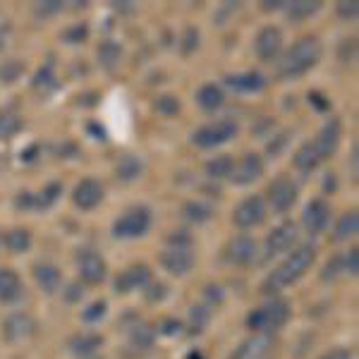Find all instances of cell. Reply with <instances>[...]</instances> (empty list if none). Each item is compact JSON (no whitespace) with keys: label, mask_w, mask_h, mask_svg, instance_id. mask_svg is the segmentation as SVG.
<instances>
[{"label":"cell","mask_w":359,"mask_h":359,"mask_svg":"<svg viewBox=\"0 0 359 359\" xmlns=\"http://www.w3.org/2000/svg\"><path fill=\"white\" fill-rule=\"evenodd\" d=\"M77 297H82V290H79V285H69L67 299H77Z\"/></svg>","instance_id":"681fc988"},{"label":"cell","mask_w":359,"mask_h":359,"mask_svg":"<svg viewBox=\"0 0 359 359\" xmlns=\"http://www.w3.org/2000/svg\"><path fill=\"white\" fill-rule=\"evenodd\" d=\"M340 137H343V130H340V123L338 120H331V123H326L321 132H318V137L314 139V149L318 154V158H326V156H331L335 149H338L340 144Z\"/></svg>","instance_id":"5bb4252c"},{"label":"cell","mask_w":359,"mask_h":359,"mask_svg":"<svg viewBox=\"0 0 359 359\" xmlns=\"http://www.w3.org/2000/svg\"><path fill=\"white\" fill-rule=\"evenodd\" d=\"M84 36H86V27L84 25H79V27H74V29H69V32H65V39H67L69 43L82 41Z\"/></svg>","instance_id":"b9f144b4"},{"label":"cell","mask_w":359,"mask_h":359,"mask_svg":"<svg viewBox=\"0 0 359 359\" xmlns=\"http://www.w3.org/2000/svg\"><path fill=\"white\" fill-rule=\"evenodd\" d=\"M196 101H199L201 108H206V111H213V108H218L223 103V91L218 89L216 84H204L199 89V94H196Z\"/></svg>","instance_id":"cb8c5ba5"},{"label":"cell","mask_w":359,"mask_h":359,"mask_svg":"<svg viewBox=\"0 0 359 359\" xmlns=\"http://www.w3.org/2000/svg\"><path fill=\"white\" fill-rule=\"evenodd\" d=\"M228 86H233L237 91H259L264 89V77L259 72H242V74H230Z\"/></svg>","instance_id":"7402d4cb"},{"label":"cell","mask_w":359,"mask_h":359,"mask_svg":"<svg viewBox=\"0 0 359 359\" xmlns=\"http://www.w3.org/2000/svg\"><path fill=\"white\" fill-rule=\"evenodd\" d=\"M271 347H273V338L269 333L254 335L237 347V352L230 359H264L271 352Z\"/></svg>","instance_id":"2e32d148"},{"label":"cell","mask_w":359,"mask_h":359,"mask_svg":"<svg viewBox=\"0 0 359 359\" xmlns=\"http://www.w3.org/2000/svg\"><path fill=\"white\" fill-rule=\"evenodd\" d=\"M101 343L103 340L98 338V335H79V338H74L72 343H69V350L77 352V355H89L96 347H101Z\"/></svg>","instance_id":"f546056e"},{"label":"cell","mask_w":359,"mask_h":359,"mask_svg":"<svg viewBox=\"0 0 359 359\" xmlns=\"http://www.w3.org/2000/svg\"><path fill=\"white\" fill-rule=\"evenodd\" d=\"M103 314H106V302H94L91 306H86V309L82 311V318L84 321H98Z\"/></svg>","instance_id":"d590c367"},{"label":"cell","mask_w":359,"mask_h":359,"mask_svg":"<svg viewBox=\"0 0 359 359\" xmlns=\"http://www.w3.org/2000/svg\"><path fill=\"white\" fill-rule=\"evenodd\" d=\"M262 172H264V161L259 158L257 154H247V156H242L240 163L233 165L230 177H233L237 184H249L257 177H262Z\"/></svg>","instance_id":"9a60e30c"},{"label":"cell","mask_w":359,"mask_h":359,"mask_svg":"<svg viewBox=\"0 0 359 359\" xmlns=\"http://www.w3.org/2000/svg\"><path fill=\"white\" fill-rule=\"evenodd\" d=\"M72 199H74V204H77L79 208H84V211L94 208V206L98 204V201L103 199V187H101V182H96V180H91V177L82 180V182H79L77 187H74Z\"/></svg>","instance_id":"e0dca14e"},{"label":"cell","mask_w":359,"mask_h":359,"mask_svg":"<svg viewBox=\"0 0 359 359\" xmlns=\"http://www.w3.org/2000/svg\"><path fill=\"white\" fill-rule=\"evenodd\" d=\"M151 225V213L147 208H132L125 216H120L113 225L115 237H142Z\"/></svg>","instance_id":"277c9868"},{"label":"cell","mask_w":359,"mask_h":359,"mask_svg":"<svg viewBox=\"0 0 359 359\" xmlns=\"http://www.w3.org/2000/svg\"><path fill=\"white\" fill-rule=\"evenodd\" d=\"M343 271H345V273H352V276H355L357 271H359V252H357V249H350V252L345 254Z\"/></svg>","instance_id":"8d00e7d4"},{"label":"cell","mask_w":359,"mask_h":359,"mask_svg":"<svg viewBox=\"0 0 359 359\" xmlns=\"http://www.w3.org/2000/svg\"><path fill=\"white\" fill-rule=\"evenodd\" d=\"M34 278H36L39 287L48 294H53L57 287H60V271L50 264H39L36 269H34Z\"/></svg>","instance_id":"44dd1931"},{"label":"cell","mask_w":359,"mask_h":359,"mask_svg":"<svg viewBox=\"0 0 359 359\" xmlns=\"http://www.w3.org/2000/svg\"><path fill=\"white\" fill-rule=\"evenodd\" d=\"M357 230H359V216H357V211H347L343 213V218L338 221V225H335V233L333 237L335 240H350L352 235H357Z\"/></svg>","instance_id":"603a6c76"},{"label":"cell","mask_w":359,"mask_h":359,"mask_svg":"<svg viewBox=\"0 0 359 359\" xmlns=\"http://www.w3.org/2000/svg\"><path fill=\"white\" fill-rule=\"evenodd\" d=\"M77 269L82 280L86 283H101L106 278V262L91 249H84V252L77 254Z\"/></svg>","instance_id":"8fae6325"},{"label":"cell","mask_w":359,"mask_h":359,"mask_svg":"<svg viewBox=\"0 0 359 359\" xmlns=\"http://www.w3.org/2000/svg\"><path fill=\"white\" fill-rule=\"evenodd\" d=\"M294 240H297V225L294 223L278 225V228H273V233L269 235V240H266V257H273V254L290 249Z\"/></svg>","instance_id":"7c38bea8"},{"label":"cell","mask_w":359,"mask_h":359,"mask_svg":"<svg viewBox=\"0 0 359 359\" xmlns=\"http://www.w3.org/2000/svg\"><path fill=\"white\" fill-rule=\"evenodd\" d=\"M321 359H350V352H347V350H333V352H328V355H323Z\"/></svg>","instance_id":"7dc6e473"},{"label":"cell","mask_w":359,"mask_h":359,"mask_svg":"<svg viewBox=\"0 0 359 359\" xmlns=\"http://www.w3.org/2000/svg\"><path fill=\"white\" fill-rule=\"evenodd\" d=\"M287 318H290V306H287V302H271L266 306L254 309L247 318V326L252 328V331L269 333V331L280 328Z\"/></svg>","instance_id":"3957f363"},{"label":"cell","mask_w":359,"mask_h":359,"mask_svg":"<svg viewBox=\"0 0 359 359\" xmlns=\"http://www.w3.org/2000/svg\"><path fill=\"white\" fill-rule=\"evenodd\" d=\"M163 333H168V335H172V333H180V323L177 321H165L163 323Z\"/></svg>","instance_id":"c3c4849f"},{"label":"cell","mask_w":359,"mask_h":359,"mask_svg":"<svg viewBox=\"0 0 359 359\" xmlns=\"http://www.w3.org/2000/svg\"><path fill=\"white\" fill-rule=\"evenodd\" d=\"M120 55V50H118V46H113V43H106V46H101V50H98V57H101L106 65H113L115 62V57Z\"/></svg>","instance_id":"f35d334b"},{"label":"cell","mask_w":359,"mask_h":359,"mask_svg":"<svg viewBox=\"0 0 359 359\" xmlns=\"http://www.w3.org/2000/svg\"><path fill=\"white\" fill-rule=\"evenodd\" d=\"M321 8V3H309V0H299V3H292L287 5V15H290L292 22H299V20H306Z\"/></svg>","instance_id":"f1b7e54d"},{"label":"cell","mask_w":359,"mask_h":359,"mask_svg":"<svg viewBox=\"0 0 359 359\" xmlns=\"http://www.w3.org/2000/svg\"><path fill=\"white\" fill-rule=\"evenodd\" d=\"M206 318H208V309L206 306H194L192 309V323L196 328H201L206 323Z\"/></svg>","instance_id":"60d3db41"},{"label":"cell","mask_w":359,"mask_h":359,"mask_svg":"<svg viewBox=\"0 0 359 359\" xmlns=\"http://www.w3.org/2000/svg\"><path fill=\"white\" fill-rule=\"evenodd\" d=\"M269 201L273 206L276 213H285L290 211L292 204L297 201V187L290 177H278L271 182L269 187Z\"/></svg>","instance_id":"8992f818"},{"label":"cell","mask_w":359,"mask_h":359,"mask_svg":"<svg viewBox=\"0 0 359 359\" xmlns=\"http://www.w3.org/2000/svg\"><path fill=\"white\" fill-rule=\"evenodd\" d=\"M182 213H184V218H187V221L204 223V221H208V218H211L213 208L208 206V204H201V201H189V204H184Z\"/></svg>","instance_id":"484cf974"},{"label":"cell","mask_w":359,"mask_h":359,"mask_svg":"<svg viewBox=\"0 0 359 359\" xmlns=\"http://www.w3.org/2000/svg\"><path fill=\"white\" fill-rule=\"evenodd\" d=\"M321 163V158H318L314 144H304V147L297 149V154H294V165L299 168V170H314V168Z\"/></svg>","instance_id":"d4e9b609"},{"label":"cell","mask_w":359,"mask_h":359,"mask_svg":"<svg viewBox=\"0 0 359 359\" xmlns=\"http://www.w3.org/2000/svg\"><path fill=\"white\" fill-rule=\"evenodd\" d=\"M283 46V34L278 27H266L259 32L257 41H254V48H257V55L262 57V60H273L278 55V50H280Z\"/></svg>","instance_id":"4fadbf2b"},{"label":"cell","mask_w":359,"mask_h":359,"mask_svg":"<svg viewBox=\"0 0 359 359\" xmlns=\"http://www.w3.org/2000/svg\"><path fill=\"white\" fill-rule=\"evenodd\" d=\"M225 257H228V262H233L237 266H245L257 257V242L247 235L235 237V240L228 245V249H225Z\"/></svg>","instance_id":"ac0fdd59"},{"label":"cell","mask_w":359,"mask_h":359,"mask_svg":"<svg viewBox=\"0 0 359 359\" xmlns=\"http://www.w3.org/2000/svg\"><path fill=\"white\" fill-rule=\"evenodd\" d=\"M22 120L13 113H3L0 115V139H10L20 132Z\"/></svg>","instance_id":"1f68e13d"},{"label":"cell","mask_w":359,"mask_h":359,"mask_svg":"<svg viewBox=\"0 0 359 359\" xmlns=\"http://www.w3.org/2000/svg\"><path fill=\"white\" fill-rule=\"evenodd\" d=\"M115 172H118L120 180H135L142 172V163H139V158H135V156H125V158H120Z\"/></svg>","instance_id":"4dcf8cb0"},{"label":"cell","mask_w":359,"mask_h":359,"mask_svg":"<svg viewBox=\"0 0 359 359\" xmlns=\"http://www.w3.org/2000/svg\"><path fill=\"white\" fill-rule=\"evenodd\" d=\"M316 259V247L314 245H302L297 247L294 252L290 254V257L285 259L278 269L271 273L269 278H266L264 283V292H278L283 290V287L292 285L294 280H299L306 271H309V266L314 264Z\"/></svg>","instance_id":"6da1fadb"},{"label":"cell","mask_w":359,"mask_h":359,"mask_svg":"<svg viewBox=\"0 0 359 359\" xmlns=\"http://www.w3.org/2000/svg\"><path fill=\"white\" fill-rule=\"evenodd\" d=\"M237 135V125L230 123V120H221L216 125H206L201 130L194 132V144L196 147H218V144H225L228 139H233Z\"/></svg>","instance_id":"5b68a950"},{"label":"cell","mask_w":359,"mask_h":359,"mask_svg":"<svg viewBox=\"0 0 359 359\" xmlns=\"http://www.w3.org/2000/svg\"><path fill=\"white\" fill-rule=\"evenodd\" d=\"M189 359H204L201 355H196V352H192V355H189Z\"/></svg>","instance_id":"f907efd6"},{"label":"cell","mask_w":359,"mask_h":359,"mask_svg":"<svg viewBox=\"0 0 359 359\" xmlns=\"http://www.w3.org/2000/svg\"><path fill=\"white\" fill-rule=\"evenodd\" d=\"M50 79H53V74H50V65H48V67L41 69V72L36 74V79H34V84H36V86H41V84H48Z\"/></svg>","instance_id":"f6af8a7d"},{"label":"cell","mask_w":359,"mask_h":359,"mask_svg":"<svg viewBox=\"0 0 359 359\" xmlns=\"http://www.w3.org/2000/svg\"><path fill=\"white\" fill-rule=\"evenodd\" d=\"M20 72H22L20 62H15V60L5 62V65L0 67V82H15V79L20 77Z\"/></svg>","instance_id":"e575fe53"},{"label":"cell","mask_w":359,"mask_h":359,"mask_svg":"<svg viewBox=\"0 0 359 359\" xmlns=\"http://www.w3.org/2000/svg\"><path fill=\"white\" fill-rule=\"evenodd\" d=\"M328 221H331V208L323 199H311L309 204L304 208V216H302V223L304 228L309 230L311 235H318L326 230Z\"/></svg>","instance_id":"30bf717a"},{"label":"cell","mask_w":359,"mask_h":359,"mask_svg":"<svg viewBox=\"0 0 359 359\" xmlns=\"http://www.w3.org/2000/svg\"><path fill=\"white\" fill-rule=\"evenodd\" d=\"M60 8H62L60 0H48V3L39 5L36 13H39V15H50V13H57V10H60Z\"/></svg>","instance_id":"7bdbcfd3"},{"label":"cell","mask_w":359,"mask_h":359,"mask_svg":"<svg viewBox=\"0 0 359 359\" xmlns=\"http://www.w3.org/2000/svg\"><path fill=\"white\" fill-rule=\"evenodd\" d=\"M5 245L15 254L27 252L32 247V235H29V230H13V233H8V237H5Z\"/></svg>","instance_id":"4316f807"},{"label":"cell","mask_w":359,"mask_h":359,"mask_svg":"<svg viewBox=\"0 0 359 359\" xmlns=\"http://www.w3.org/2000/svg\"><path fill=\"white\" fill-rule=\"evenodd\" d=\"M309 101L314 103L318 111H326V108H328V101H323V96H321V94H309Z\"/></svg>","instance_id":"bcb514c9"},{"label":"cell","mask_w":359,"mask_h":359,"mask_svg":"<svg viewBox=\"0 0 359 359\" xmlns=\"http://www.w3.org/2000/svg\"><path fill=\"white\" fill-rule=\"evenodd\" d=\"M161 264H163L165 271H170V273L184 276L192 271L194 254H192V249H189V245H172L161 254Z\"/></svg>","instance_id":"ba28073f"},{"label":"cell","mask_w":359,"mask_h":359,"mask_svg":"<svg viewBox=\"0 0 359 359\" xmlns=\"http://www.w3.org/2000/svg\"><path fill=\"white\" fill-rule=\"evenodd\" d=\"M57 194H60V184H50L46 192H41V196L39 199H34V204H39V206H48V204H53V201L57 199Z\"/></svg>","instance_id":"74e56055"},{"label":"cell","mask_w":359,"mask_h":359,"mask_svg":"<svg viewBox=\"0 0 359 359\" xmlns=\"http://www.w3.org/2000/svg\"><path fill=\"white\" fill-rule=\"evenodd\" d=\"M34 331H36V321L29 314H13L3 323V335L10 343H22V340L32 338Z\"/></svg>","instance_id":"9c48e42d"},{"label":"cell","mask_w":359,"mask_h":359,"mask_svg":"<svg viewBox=\"0 0 359 359\" xmlns=\"http://www.w3.org/2000/svg\"><path fill=\"white\" fill-rule=\"evenodd\" d=\"M264 216H266V204L262 196H247V199L240 201L233 211V221L235 225H240V228H254V225H259L264 221Z\"/></svg>","instance_id":"52a82bcc"},{"label":"cell","mask_w":359,"mask_h":359,"mask_svg":"<svg viewBox=\"0 0 359 359\" xmlns=\"http://www.w3.org/2000/svg\"><path fill=\"white\" fill-rule=\"evenodd\" d=\"M156 111L163 113V115H175L180 111V103L175 96H161L156 101Z\"/></svg>","instance_id":"836d02e7"},{"label":"cell","mask_w":359,"mask_h":359,"mask_svg":"<svg viewBox=\"0 0 359 359\" xmlns=\"http://www.w3.org/2000/svg\"><path fill=\"white\" fill-rule=\"evenodd\" d=\"M22 294V280L15 271L0 269V302H15Z\"/></svg>","instance_id":"ffe728a7"},{"label":"cell","mask_w":359,"mask_h":359,"mask_svg":"<svg viewBox=\"0 0 359 359\" xmlns=\"http://www.w3.org/2000/svg\"><path fill=\"white\" fill-rule=\"evenodd\" d=\"M130 340L135 345H139V347H149V345H151V340H154V333H151V328H147V326H135V328H132Z\"/></svg>","instance_id":"d6a6232c"},{"label":"cell","mask_w":359,"mask_h":359,"mask_svg":"<svg viewBox=\"0 0 359 359\" xmlns=\"http://www.w3.org/2000/svg\"><path fill=\"white\" fill-rule=\"evenodd\" d=\"M233 158L230 156H216L213 161H208L206 163V170L211 177H228L230 172H233Z\"/></svg>","instance_id":"83f0119b"},{"label":"cell","mask_w":359,"mask_h":359,"mask_svg":"<svg viewBox=\"0 0 359 359\" xmlns=\"http://www.w3.org/2000/svg\"><path fill=\"white\" fill-rule=\"evenodd\" d=\"M321 57V43L314 36H304L292 46L280 60V74L287 79H294L299 74H304L306 69H311Z\"/></svg>","instance_id":"7a4b0ae2"},{"label":"cell","mask_w":359,"mask_h":359,"mask_svg":"<svg viewBox=\"0 0 359 359\" xmlns=\"http://www.w3.org/2000/svg\"><path fill=\"white\" fill-rule=\"evenodd\" d=\"M359 13V8H357V3H338V15L343 17V20H355Z\"/></svg>","instance_id":"ab89813d"},{"label":"cell","mask_w":359,"mask_h":359,"mask_svg":"<svg viewBox=\"0 0 359 359\" xmlns=\"http://www.w3.org/2000/svg\"><path fill=\"white\" fill-rule=\"evenodd\" d=\"M151 292H147V297L151 299V302H156V299H163L165 297V287L163 285H151L149 287Z\"/></svg>","instance_id":"ee69618b"},{"label":"cell","mask_w":359,"mask_h":359,"mask_svg":"<svg viewBox=\"0 0 359 359\" xmlns=\"http://www.w3.org/2000/svg\"><path fill=\"white\" fill-rule=\"evenodd\" d=\"M149 269L147 266H132V269L123 271L115 280V290L118 292H132V290H139L149 283Z\"/></svg>","instance_id":"d6986e66"}]
</instances>
